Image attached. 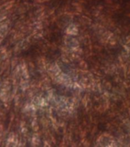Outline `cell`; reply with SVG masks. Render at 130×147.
Segmentation results:
<instances>
[{
	"label": "cell",
	"mask_w": 130,
	"mask_h": 147,
	"mask_svg": "<svg viewBox=\"0 0 130 147\" xmlns=\"http://www.w3.org/2000/svg\"><path fill=\"white\" fill-rule=\"evenodd\" d=\"M15 138H16V135L15 133L12 132V133H9V137L7 139V142H9V143H11L12 145L14 142H15Z\"/></svg>",
	"instance_id": "1"
},
{
	"label": "cell",
	"mask_w": 130,
	"mask_h": 147,
	"mask_svg": "<svg viewBox=\"0 0 130 147\" xmlns=\"http://www.w3.org/2000/svg\"><path fill=\"white\" fill-rule=\"evenodd\" d=\"M16 64H17V58L16 57H15L12 61H11V68L13 69L15 67Z\"/></svg>",
	"instance_id": "2"
},
{
	"label": "cell",
	"mask_w": 130,
	"mask_h": 147,
	"mask_svg": "<svg viewBox=\"0 0 130 147\" xmlns=\"http://www.w3.org/2000/svg\"><path fill=\"white\" fill-rule=\"evenodd\" d=\"M6 52H7L6 47H2L1 49H0V53H1V55H5Z\"/></svg>",
	"instance_id": "3"
},
{
	"label": "cell",
	"mask_w": 130,
	"mask_h": 147,
	"mask_svg": "<svg viewBox=\"0 0 130 147\" xmlns=\"http://www.w3.org/2000/svg\"><path fill=\"white\" fill-rule=\"evenodd\" d=\"M4 132V126L2 123H0V133H3Z\"/></svg>",
	"instance_id": "4"
},
{
	"label": "cell",
	"mask_w": 130,
	"mask_h": 147,
	"mask_svg": "<svg viewBox=\"0 0 130 147\" xmlns=\"http://www.w3.org/2000/svg\"><path fill=\"white\" fill-rule=\"evenodd\" d=\"M13 7V4L9 5H7V7H5V10H9V9H11Z\"/></svg>",
	"instance_id": "5"
},
{
	"label": "cell",
	"mask_w": 130,
	"mask_h": 147,
	"mask_svg": "<svg viewBox=\"0 0 130 147\" xmlns=\"http://www.w3.org/2000/svg\"><path fill=\"white\" fill-rule=\"evenodd\" d=\"M26 128H22V133H25V132H26Z\"/></svg>",
	"instance_id": "6"
},
{
	"label": "cell",
	"mask_w": 130,
	"mask_h": 147,
	"mask_svg": "<svg viewBox=\"0 0 130 147\" xmlns=\"http://www.w3.org/2000/svg\"><path fill=\"white\" fill-rule=\"evenodd\" d=\"M24 125H25V122H22V123H21V127H22Z\"/></svg>",
	"instance_id": "7"
},
{
	"label": "cell",
	"mask_w": 130,
	"mask_h": 147,
	"mask_svg": "<svg viewBox=\"0 0 130 147\" xmlns=\"http://www.w3.org/2000/svg\"><path fill=\"white\" fill-rule=\"evenodd\" d=\"M3 38H4V37H0V44H1V42H2V40H3Z\"/></svg>",
	"instance_id": "8"
},
{
	"label": "cell",
	"mask_w": 130,
	"mask_h": 147,
	"mask_svg": "<svg viewBox=\"0 0 130 147\" xmlns=\"http://www.w3.org/2000/svg\"><path fill=\"white\" fill-rule=\"evenodd\" d=\"M1 65H2V62H1V60H0V67H1Z\"/></svg>",
	"instance_id": "9"
}]
</instances>
